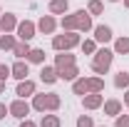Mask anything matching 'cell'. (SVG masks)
Listing matches in <instances>:
<instances>
[{
	"instance_id": "obj_17",
	"label": "cell",
	"mask_w": 129,
	"mask_h": 127,
	"mask_svg": "<svg viewBox=\"0 0 129 127\" xmlns=\"http://www.w3.org/2000/svg\"><path fill=\"white\" fill-rule=\"evenodd\" d=\"M25 60L27 62H35V65H45V50L42 48H30V52H27Z\"/></svg>"
},
{
	"instance_id": "obj_37",
	"label": "cell",
	"mask_w": 129,
	"mask_h": 127,
	"mask_svg": "<svg viewBox=\"0 0 129 127\" xmlns=\"http://www.w3.org/2000/svg\"><path fill=\"white\" fill-rule=\"evenodd\" d=\"M124 8H127V10H129V0H124Z\"/></svg>"
},
{
	"instance_id": "obj_38",
	"label": "cell",
	"mask_w": 129,
	"mask_h": 127,
	"mask_svg": "<svg viewBox=\"0 0 129 127\" xmlns=\"http://www.w3.org/2000/svg\"><path fill=\"white\" fill-rule=\"evenodd\" d=\"M109 3H119V0H109Z\"/></svg>"
},
{
	"instance_id": "obj_35",
	"label": "cell",
	"mask_w": 129,
	"mask_h": 127,
	"mask_svg": "<svg viewBox=\"0 0 129 127\" xmlns=\"http://www.w3.org/2000/svg\"><path fill=\"white\" fill-rule=\"evenodd\" d=\"M124 105H129V87H127V92H124Z\"/></svg>"
},
{
	"instance_id": "obj_1",
	"label": "cell",
	"mask_w": 129,
	"mask_h": 127,
	"mask_svg": "<svg viewBox=\"0 0 129 127\" xmlns=\"http://www.w3.org/2000/svg\"><path fill=\"white\" fill-rule=\"evenodd\" d=\"M80 43H82L80 40V30H64V35H55V37H52V50L64 52V50L77 48Z\"/></svg>"
},
{
	"instance_id": "obj_39",
	"label": "cell",
	"mask_w": 129,
	"mask_h": 127,
	"mask_svg": "<svg viewBox=\"0 0 129 127\" xmlns=\"http://www.w3.org/2000/svg\"><path fill=\"white\" fill-rule=\"evenodd\" d=\"M0 15H3V10H0Z\"/></svg>"
},
{
	"instance_id": "obj_27",
	"label": "cell",
	"mask_w": 129,
	"mask_h": 127,
	"mask_svg": "<svg viewBox=\"0 0 129 127\" xmlns=\"http://www.w3.org/2000/svg\"><path fill=\"white\" fill-rule=\"evenodd\" d=\"M87 13H89V15H102V13H104V5H102V0H89V5H87Z\"/></svg>"
},
{
	"instance_id": "obj_12",
	"label": "cell",
	"mask_w": 129,
	"mask_h": 127,
	"mask_svg": "<svg viewBox=\"0 0 129 127\" xmlns=\"http://www.w3.org/2000/svg\"><path fill=\"white\" fill-rule=\"evenodd\" d=\"M17 28V17L13 13H3L0 15V32H13Z\"/></svg>"
},
{
	"instance_id": "obj_26",
	"label": "cell",
	"mask_w": 129,
	"mask_h": 127,
	"mask_svg": "<svg viewBox=\"0 0 129 127\" xmlns=\"http://www.w3.org/2000/svg\"><path fill=\"white\" fill-rule=\"evenodd\" d=\"M13 48H15V37H13L10 32L0 35V50H13Z\"/></svg>"
},
{
	"instance_id": "obj_25",
	"label": "cell",
	"mask_w": 129,
	"mask_h": 127,
	"mask_svg": "<svg viewBox=\"0 0 129 127\" xmlns=\"http://www.w3.org/2000/svg\"><path fill=\"white\" fill-rule=\"evenodd\" d=\"M60 105H62L60 95H57V92H50V95H47V112H57Z\"/></svg>"
},
{
	"instance_id": "obj_8",
	"label": "cell",
	"mask_w": 129,
	"mask_h": 127,
	"mask_svg": "<svg viewBox=\"0 0 129 127\" xmlns=\"http://www.w3.org/2000/svg\"><path fill=\"white\" fill-rule=\"evenodd\" d=\"M10 75L20 82V80H27V75H30V67H27V60H17L13 67H10Z\"/></svg>"
},
{
	"instance_id": "obj_15",
	"label": "cell",
	"mask_w": 129,
	"mask_h": 127,
	"mask_svg": "<svg viewBox=\"0 0 129 127\" xmlns=\"http://www.w3.org/2000/svg\"><path fill=\"white\" fill-rule=\"evenodd\" d=\"M67 65H75V55H72L70 50L55 55V67H57V70H60V67H67Z\"/></svg>"
},
{
	"instance_id": "obj_18",
	"label": "cell",
	"mask_w": 129,
	"mask_h": 127,
	"mask_svg": "<svg viewBox=\"0 0 129 127\" xmlns=\"http://www.w3.org/2000/svg\"><path fill=\"white\" fill-rule=\"evenodd\" d=\"M114 55H129V37H117L114 40Z\"/></svg>"
},
{
	"instance_id": "obj_9",
	"label": "cell",
	"mask_w": 129,
	"mask_h": 127,
	"mask_svg": "<svg viewBox=\"0 0 129 127\" xmlns=\"http://www.w3.org/2000/svg\"><path fill=\"white\" fill-rule=\"evenodd\" d=\"M55 28H57V20H55L52 15H42L40 20H37V30L42 32V35H52Z\"/></svg>"
},
{
	"instance_id": "obj_24",
	"label": "cell",
	"mask_w": 129,
	"mask_h": 127,
	"mask_svg": "<svg viewBox=\"0 0 129 127\" xmlns=\"http://www.w3.org/2000/svg\"><path fill=\"white\" fill-rule=\"evenodd\" d=\"M114 87H119V90L129 87V72H127V70H122V72L114 75Z\"/></svg>"
},
{
	"instance_id": "obj_14",
	"label": "cell",
	"mask_w": 129,
	"mask_h": 127,
	"mask_svg": "<svg viewBox=\"0 0 129 127\" xmlns=\"http://www.w3.org/2000/svg\"><path fill=\"white\" fill-rule=\"evenodd\" d=\"M47 10L52 15H64V13L70 10V3H67V0H50Z\"/></svg>"
},
{
	"instance_id": "obj_10",
	"label": "cell",
	"mask_w": 129,
	"mask_h": 127,
	"mask_svg": "<svg viewBox=\"0 0 129 127\" xmlns=\"http://www.w3.org/2000/svg\"><path fill=\"white\" fill-rule=\"evenodd\" d=\"M57 75H60V80H64V82H75V80L80 77V67H77V62L67 65V67H60V70H57Z\"/></svg>"
},
{
	"instance_id": "obj_3",
	"label": "cell",
	"mask_w": 129,
	"mask_h": 127,
	"mask_svg": "<svg viewBox=\"0 0 129 127\" xmlns=\"http://www.w3.org/2000/svg\"><path fill=\"white\" fill-rule=\"evenodd\" d=\"M17 37L20 40H25V43H30L32 37H35V32H37V25L32 23V20H22V23H17Z\"/></svg>"
},
{
	"instance_id": "obj_22",
	"label": "cell",
	"mask_w": 129,
	"mask_h": 127,
	"mask_svg": "<svg viewBox=\"0 0 129 127\" xmlns=\"http://www.w3.org/2000/svg\"><path fill=\"white\" fill-rule=\"evenodd\" d=\"M40 127H62V120L57 117V115H42V120H40Z\"/></svg>"
},
{
	"instance_id": "obj_2",
	"label": "cell",
	"mask_w": 129,
	"mask_h": 127,
	"mask_svg": "<svg viewBox=\"0 0 129 127\" xmlns=\"http://www.w3.org/2000/svg\"><path fill=\"white\" fill-rule=\"evenodd\" d=\"M112 60H114V50H107V48H99L92 55V70L97 75H107L109 67H112Z\"/></svg>"
},
{
	"instance_id": "obj_4",
	"label": "cell",
	"mask_w": 129,
	"mask_h": 127,
	"mask_svg": "<svg viewBox=\"0 0 129 127\" xmlns=\"http://www.w3.org/2000/svg\"><path fill=\"white\" fill-rule=\"evenodd\" d=\"M8 107H10V115H13V117H17V120H25V117L30 115V110H32V105H27L22 97H17L15 102H10Z\"/></svg>"
},
{
	"instance_id": "obj_11",
	"label": "cell",
	"mask_w": 129,
	"mask_h": 127,
	"mask_svg": "<svg viewBox=\"0 0 129 127\" xmlns=\"http://www.w3.org/2000/svg\"><path fill=\"white\" fill-rule=\"evenodd\" d=\"M40 80L45 82V85H55L60 75H57V67H52V65H42V70H40Z\"/></svg>"
},
{
	"instance_id": "obj_30",
	"label": "cell",
	"mask_w": 129,
	"mask_h": 127,
	"mask_svg": "<svg viewBox=\"0 0 129 127\" xmlns=\"http://www.w3.org/2000/svg\"><path fill=\"white\" fill-rule=\"evenodd\" d=\"M77 127H94V122H92L89 115H80L77 117Z\"/></svg>"
},
{
	"instance_id": "obj_7",
	"label": "cell",
	"mask_w": 129,
	"mask_h": 127,
	"mask_svg": "<svg viewBox=\"0 0 129 127\" xmlns=\"http://www.w3.org/2000/svg\"><path fill=\"white\" fill-rule=\"evenodd\" d=\"M35 90H37V85H35L32 80H20V82H17V87H15V95L25 100V97L35 95Z\"/></svg>"
},
{
	"instance_id": "obj_40",
	"label": "cell",
	"mask_w": 129,
	"mask_h": 127,
	"mask_svg": "<svg viewBox=\"0 0 129 127\" xmlns=\"http://www.w3.org/2000/svg\"><path fill=\"white\" fill-rule=\"evenodd\" d=\"M102 127H104V125H102Z\"/></svg>"
},
{
	"instance_id": "obj_13",
	"label": "cell",
	"mask_w": 129,
	"mask_h": 127,
	"mask_svg": "<svg viewBox=\"0 0 129 127\" xmlns=\"http://www.w3.org/2000/svg\"><path fill=\"white\" fill-rule=\"evenodd\" d=\"M92 32H94V40H97V43H109V40L114 37L109 25H97V28H92Z\"/></svg>"
},
{
	"instance_id": "obj_32",
	"label": "cell",
	"mask_w": 129,
	"mask_h": 127,
	"mask_svg": "<svg viewBox=\"0 0 129 127\" xmlns=\"http://www.w3.org/2000/svg\"><path fill=\"white\" fill-rule=\"evenodd\" d=\"M8 77H10V65L0 62V80H8Z\"/></svg>"
},
{
	"instance_id": "obj_23",
	"label": "cell",
	"mask_w": 129,
	"mask_h": 127,
	"mask_svg": "<svg viewBox=\"0 0 129 127\" xmlns=\"http://www.w3.org/2000/svg\"><path fill=\"white\" fill-rule=\"evenodd\" d=\"M87 87H89V92H102L104 90V80L94 75V77H87Z\"/></svg>"
},
{
	"instance_id": "obj_36",
	"label": "cell",
	"mask_w": 129,
	"mask_h": 127,
	"mask_svg": "<svg viewBox=\"0 0 129 127\" xmlns=\"http://www.w3.org/2000/svg\"><path fill=\"white\" fill-rule=\"evenodd\" d=\"M5 92V80H0V95Z\"/></svg>"
},
{
	"instance_id": "obj_31",
	"label": "cell",
	"mask_w": 129,
	"mask_h": 127,
	"mask_svg": "<svg viewBox=\"0 0 129 127\" xmlns=\"http://www.w3.org/2000/svg\"><path fill=\"white\" fill-rule=\"evenodd\" d=\"M114 127H129V115H122V112H119V115H117V125Z\"/></svg>"
},
{
	"instance_id": "obj_28",
	"label": "cell",
	"mask_w": 129,
	"mask_h": 127,
	"mask_svg": "<svg viewBox=\"0 0 129 127\" xmlns=\"http://www.w3.org/2000/svg\"><path fill=\"white\" fill-rule=\"evenodd\" d=\"M60 25H62V30H77V20H75V13L72 15H64L60 20Z\"/></svg>"
},
{
	"instance_id": "obj_29",
	"label": "cell",
	"mask_w": 129,
	"mask_h": 127,
	"mask_svg": "<svg viewBox=\"0 0 129 127\" xmlns=\"http://www.w3.org/2000/svg\"><path fill=\"white\" fill-rule=\"evenodd\" d=\"M80 48H82L84 55H94V52H97V40H82Z\"/></svg>"
},
{
	"instance_id": "obj_5",
	"label": "cell",
	"mask_w": 129,
	"mask_h": 127,
	"mask_svg": "<svg viewBox=\"0 0 129 127\" xmlns=\"http://www.w3.org/2000/svg\"><path fill=\"white\" fill-rule=\"evenodd\" d=\"M75 20H77V30L80 32H89L94 25H92V15L87 13V10H77L75 13Z\"/></svg>"
},
{
	"instance_id": "obj_20",
	"label": "cell",
	"mask_w": 129,
	"mask_h": 127,
	"mask_svg": "<svg viewBox=\"0 0 129 127\" xmlns=\"http://www.w3.org/2000/svg\"><path fill=\"white\" fill-rule=\"evenodd\" d=\"M32 110L37 112H47V95H32Z\"/></svg>"
},
{
	"instance_id": "obj_16",
	"label": "cell",
	"mask_w": 129,
	"mask_h": 127,
	"mask_svg": "<svg viewBox=\"0 0 129 127\" xmlns=\"http://www.w3.org/2000/svg\"><path fill=\"white\" fill-rule=\"evenodd\" d=\"M122 112V100H104V115H109V117H117Z\"/></svg>"
},
{
	"instance_id": "obj_34",
	"label": "cell",
	"mask_w": 129,
	"mask_h": 127,
	"mask_svg": "<svg viewBox=\"0 0 129 127\" xmlns=\"http://www.w3.org/2000/svg\"><path fill=\"white\" fill-rule=\"evenodd\" d=\"M20 127H40V125H35L32 120H27V117H25V120H20Z\"/></svg>"
},
{
	"instance_id": "obj_6",
	"label": "cell",
	"mask_w": 129,
	"mask_h": 127,
	"mask_svg": "<svg viewBox=\"0 0 129 127\" xmlns=\"http://www.w3.org/2000/svg\"><path fill=\"white\" fill-rule=\"evenodd\" d=\"M82 105H84V110H97V107L104 105V97L99 95V92H87V95L82 97Z\"/></svg>"
},
{
	"instance_id": "obj_19",
	"label": "cell",
	"mask_w": 129,
	"mask_h": 127,
	"mask_svg": "<svg viewBox=\"0 0 129 127\" xmlns=\"http://www.w3.org/2000/svg\"><path fill=\"white\" fill-rule=\"evenodd\" d=\"M72 92L80 95V97L87 95V92H89V87H87V77H77V80H75V82H72Z\"/></svg>"
},
{
	"instance_id": "obj_21",
	"label": "cell",
	"mask_w": 129,
	"mask_h": 127,
	"mask_svg": "<svg viewBox=\"0 0 129 127\" xmlns=\"http://www.w3.org/2000/svg\"><path fill=\"white\" fill-rule=\"evenodd\" d=\"M13 52H15V57H17V60H25V57H27V52H30V43H25V40L15 43Z\"/></svg>"
},
{
	"instance_id": "obj_33",
	"label": "cell",
	"mask_w": 129,
	"mask_h": 127,
	"mask_svg": "<svg viewBox=\"0 0 129 127\" xmlns=\"http://www.w3.org/2000/svg\"><path fill=\"white\" fill-rule=\"evenodd\" d=\"M5 115H10V107L5 102H0V120H5Z\"/></svg>"
}]
</instances>
